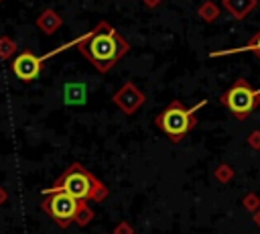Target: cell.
<instances>
[{
	"label": "cell",
	"mask_w": 260,
	"mask_h": 234,
	"mask_svg": "<svg viewBox=\"0 0 260 234\" xmlns=\"http://www.w3.org/2000/svg\"><path fill=\"white\" fill-rule=\"evenodd\" d=\"M43 63H45V61H43L41 55H35L32 51L24 49V51H20V53L12 59L10 69H12V73H14L20 81H32V79H37V77L41 75Z\"/></svg>",
	"instance_id": "cell-6"
},
{
	"label": "cell",
	"mask_w": 260,
	"mask_h": 234,
	"mask_svg": "<svg viewBox=\"0 0 260 234\" xmlns=\"http://www.w3.org/2000/svg\"><path fill=\"white\" fill-rule=\"evenodd\" d=\"M47 195L49 197L43 201V210L53 220H57L59 224H67L69 220H73L77 216V210H79L77 199H73L71 195H67L63 191H51Z\"/></svg>",
	"instance_id": "cell-5"
},
{
	"label": "cell",
	"mask_w": 260,
	"mask_h": 234,
	"mask_svg": "<svg viewBox=\"0 0 260 234\" xmlns=\"http://www.w3.org/2000/svg\"><path fill=\"white\" fill-rule=\"evenodd\" d=\"M203 104H205V102H199L195 108H183L181 104H171V106L162 112V116L158 118L160 128H162L169 136H173V138L183 136V134L191 128V124H193V120H191L193 112H195L197 108H201Z\"/></svg>",
	"instance_id": "cell-3"
},
{
	"label": "cell",
	"mask_w": 260,
	"mask_h": 234,
	"mask_svg": "<svg viewBox=\"0 0 260 234\" xmlns=\"http://www.w3.org/2000/svg\"><path fill=\"white\" fill-rule=\"evenodd\" d=\"M0 2H2V0H0Z\"/></svg>",
	"instance_id": "cell-11"
},
{
	"label": "cell",
	"mask_w": 260,
	"mask_h": 234,
	"mask_svg": "<svg viewBox=\"0 0 260 234\" xmlns=\"http://www.w3.org/2000/svg\"><path fill=\"white\" fill-rule=\"evenodd\" d=\"M244 49H246V51H248V49H252V51H256V53L260 55V33H258V35H256V39H254L250 45H246Z\"/></svg>",
	"instance_id": "cell-9"
},
{
	"label": "cell",
	"mask_w": 260,
	"mask_h": 234,
	"mask_svg": "<svg viewBox=\"0 0 260 234\" xmlns=\"http://www.w3.org/2000/svg\"><path fill=\"white\" fill-rule=\"evenodd\" d=\"M2 197H4V193H2V191H0V201H2Z\"/></svg>",
	"instance_id": "cell-10"
},
{
	"label": "cell",
	"mask_w": 260,
	"mask_h": 234,
	"mask_svg": "<svg viewBox=\"0 0 260 234\" xmlns=\"http://www.w3.org/2000/svg\"><path fill=\"white\" fill-rule=\"evenodd\" d=\"M16 53V43L10 37H0V59H10Z\"/></svg>",
	"instance_id": "cell-8"
},
{
	"label": "cell",
	"mask_w": 260,
	"mask_h": 234,
	"mask_svg": "<svg viewBox=\"0 0 260 234\" xmlns=\"http://www.w3.org/2000/svg\"><path fill=\"white\" fill-rule=\"evenodd\" d=\"M77 45L79 51L102 71H106L124 51V41L106 22H102L93 33L77 39Z\"/></svg>",
	"instance_id": "cell-1"
},
{
	"label": "cell",
	"mask_w": 260,
	"mask_h": 234,
	"mask_svg": "<svg viewBox=\"0 0 260 234\" xmlns=\"http://www.w3.org/2000/svg\"><path fill=\"white\" fill-rule=\"evenodd\" d=\"M260 98V90H252L246 81H238L236 85L230 87V92L225 94L223 102L228 104V108L238 114V116H246L256 108V102Z\"/></svg>",
	"instance_id": "cell-4"
},
{
	"label": "cell",
	"mask_w": 260,
	"mask_h": 234,
	"mask_svg": "<svg viewBox=\"0 0 260 234\" xmlns=\"http://www.w3.org/2000/svg\"><path fill=\"white\" fill-rule=\"evenodd\" d=\"M59 24H61V18L53 12V10H45L39 18H37V26L43 31V33H47V35H51V33H55L57 28H59Z\"/></svg>",
	"instance_id": "cell-7"
},
{
	"label": "cell",
	"mask_w": 260,
	"mask_h": 234,
	"mask_svg": "<svg viewBox=\"0 0 260 234\" xmlns=\"http://www.w3.org/2000/svg\"><path fill=\"white\" fill-rule=\"evenodd\" d=\"M51 191H63V193H67L79 201V199L95 197L98 195V183L85 169H81L79 165H73L71 169H67L63 173V177L53 187L43 189V193H51Z\"/></svg>",
	"instance_id": "cell-2"
}]
</instances>
